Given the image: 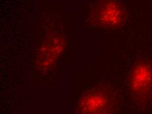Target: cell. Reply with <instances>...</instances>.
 Instances as JSON below:
<instances>
[{"label": "cell", "mask_w": 152, "mask_h": 114, "mask_svg": "<svg viewBox=\"0 0 152 114\" xmlns=\"http://www.w3.org/2000/svg\"><path fill=\"white\" fill-rule=\"evenodd\" d=\"M129 94L137 106L145 107L152 101V63L139 60L132 66L128 77Z\"/></svg>", "instance_id": "cell-1"}, {"label": "cell", "mask_w": 152, "mask_h": 114, "mask_svg": "<svg viewBox=\"0 0 152 114\" xmlns=\"http://www.w3.org/2000/svg\"><path fill=\"white\" fill-rule=\"evenodd\" d=\"M116 108L115 95L107 88H95L81 99L80 114H113Z\"/></svg>", "instance_id": "cell-2"}, {"label": "cell", "mask_w": 152, "mask_h": 114, "mask_svg": "<svg viewBox=\"0 0 152 114\" xmlns=\"http://www.w3.org/2000/svg\"><path fill=\"white\" fill-rule=\"evenodd\" d=\"M126 12L123 6L113 0L102 3L97 10V20L101 26L107 28H118L125 20Z\"/></svg>", "instance_id": "cell-3"}]
</instances>
